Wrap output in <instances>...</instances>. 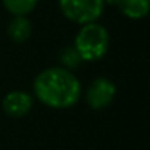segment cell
I'll list each match as a JSON object with an SVG mask.
<instances>
[{
    "mask_svg": "<svg viewBox=\"0 0 150 150\" xmlns=\"http://www.w3.org/2000/svg\"><path fill=\"white\" fill-rule=\"evenodd\" d=\"M60 58H62V63L66 66V69L68 68H78L79 63L82 62L81 57L78 55V52L74 50V47H66V49L62 52Z\"/></svg>",
    "mask_w": 150,
    "mask_h": 150,
    "instance_id": "9",
    "label": "cell"
},
{
    "mask_svg": "<svg viewBox=\"0 0 150 150\" xmlns=\"http://www.w3.org/2000/svg\"><path fill=\"white\" fill-rule=\"evenodd\" d=\"M74 50L81 57L82 62H97L103 58L110 47L108 31L102 24L87 23L82 24L74 37Z\"/></svg>",
    "mask_w": 150,
    "mask_h": 150,
    "instance_id": "2",
    "label": "cell"
},
{
    "mask_svg": "<svg viewBox=\"0 0 150 150\" xmlns=\"http://www.w3.org/2000/svg\"><path fill=\"white\" fill-rule=\"evenodd\" d=\"M105 4L116 5L129 20H142L150 10V0H105Z\"/></svg>",
    "mask_w": 150,
    "mask_h": 150,
    "instance_id": "6",
    "label": "cell"
},
{
    "mask_svg": "<svg viewBox=\"0 0 150 150\" xmlns=\"http://www.w3.org/2000/svg\"><path fill=\"white\" fill-rule=\"evenodd\" d=\"M7 33L10 39L16 44H23L33 34V24L26 16H13V20L8 23Z\"/></svg>",
    "mask_w": 150,
    "mask_h": 150,
    "instance_id": "7",
    "label": "cell"
},
{
    "mask_svg": "<svg viewBox=\"0 0 150 150\" xmlns=\"http://www.w3.org/2000/svg\"><path fill=\"white\" fill-rule=\"evenodd\" d=\"M39 0H2L5 10L15 16H24L36 8Z\"/></svg>",
    "mask_w": 150,
    "mask_h": 150,
    "instance_id": "8",
    "label": "cell"
},
{
    "mask_svg": "<svg viewBox=\"0 0 150 150\" xmlns=\"http://www.w3.org/2000/svg\"><path fill=\"white\" fill-rule=\"evenodd\" d=\"M33 95H29L28 92L23 91H13L10 94L5 95L2 107L4 111L11 118H21L26 116L33 108Z\"/></svg>",
    "mask_w": 150,
    "mask_h": 150,
    "instance_id": "5",
    "label": "cell"
},
{
    "mask_svg": "<svg viewBox=\"0 0 150 150\" xmlns=\"http://www.w3.org/2000/svg\"><path fill=\"white\" fill-rule=\"evenodd\" d=\"M116 87L107 78H95L86 91V102L94 110H103L113 102Z\"/></svg>",
    "mask_w": 150,
    "mask_h": 150,
    "instance_id": "4",
    "label": "cell"
},
{
    "mask_svg": "<svg viewBox=\"0 0 150 150\" xmlns=\"http://www.w3.org/2000/svg\"><path fill=\"white\" fill-rule=\"evenodd\" d=\"M34 95L40 103L50 108L65 110L81 98V82L69 69L55 66L44 69L34 79Z\"/></svg>",
    "mask_w": 150,
    "mask_h": 150,
    "instance_id": "1",
    "label": "cell"
},
{
    "mask_svg": "<svg viewBox=\"0 0 150 150\" xmlns=\"http://www.w3.org/2000/svg\"><path fill=\"white\" fill-rule=\"evenodd\" d=\"M58 5L65 18L82 26L100 18L105 0H58Z\"/></svg>",
    "mask_w": 150,
    "mask_h": 150,
    "instance_id": "3",
    "label": "cell"
}]
</instances>
